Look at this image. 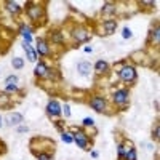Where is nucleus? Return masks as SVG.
Instances as JSON below:
<instances>
[{
	"label": "nucleus",
	"mask_w": 160,
	"mask_h": 160,
	"mask_svg": "<svg viewBox=\"0 0 160 160\" xmlns=\"http://www.w3.org/2000/svg\"><path fill=\"white\" fill-rule=\"evenodd\" d=\"M118 75L123 82H135L136 80V71L133 66H125V68H122L118 71Z\"/></svg>",
	"instance_id": "obj_1"
},
{
	"label": "nucleus",
	"mask_w": 160,
	"mask_h": 160,
	"mask_svg": "<svg viewBox=\"0 0 160 160\" xmlns=\"http://www.w3.org/2000/svg\"><path fill=\"white\" fill-rule=\"evenodd\" d=\"M72 133H74V141L77 142L78 148L88 149V136L85 135V133L82 130H78V128H72Z\"/></svg>",
	"instance_id": "obj_2"
},
{
	"label": "nucleus",
	"mask_w": 160,
	"mask_h": 160,
	"mask_svg": "<svg viewBox=\"0 0 160 160\" xmlns=\"http://www.w3.org/2000/svg\"><path fill=\"white\" fill-rule=\"evenodd\" d=\"M90 106L93 109H95L96 112H102L104 109H106V101H104V98H101V96H95L91 101H90Z\"/></svg>",
	"instance_id": "obj_3"
},
{
	"label": "nucleus",
	"mask_w": 160,
	"mask_h": 160,
	"mask_svg": "<svg viewBox=\"0 0 160 160\" xmlns=\"http://www.w3.org/2000/svg\"><path fill=\"white\" fill-rule=\"evenodd\" d=\"M47 112L50 114V115H53V117H58L59 114H61V106H59V102L58 101H50L48 102V106H47Z\"/></svg>",
	"instance_id": "obj_4"
},
{
	"label": "nucleus",
	"mask_w": 160,
	"mask_h": 160,
	"mask_svg": "<svg viewBox=\"0 0 160 160\" xmlns=\"http://www.w3.org/2000/svg\"><path fill=\"white\" fill-rule=\"evenodd\" d=\"M128 101V91L127 90H117L114 93V102L115 104H125Z\"/></svg>",
	"instance_id": "obj_5"
},
{
	"label": "nucleus",
	"mask_w": 160,
	"mask_h": 160,
	"mask_svg": "<svg viewBox=\"0 0 160 160\" xmlns=\"http://www.w3.org/2000/svg\"><path fill=\"white\" fill-rule=\"evenodd\" d=\"M28 15L31 16V19H38V16L42 15V8L37 7V5H32L28 8Z\"/></svg>",
	"instance_id": "obj_6"
},
{
	"label": "nucleus",
	"mask_w": 160,
	"mask_h": 160,
	"mask_svg": "<svg viewBox=\"0 0 160 160\" xmlns=\"http://www.w3.org/2000/svg\"><path fill=\"white\" fill-rule=\"evenodd\" d=\"M7 120H8V125H19L22 122V115L18 114V112H15V114H10L7 117Z\"/></svg>",
	"instance_id": "obj_7"
},
{
	"label": "nucleus",
	"mask_w": 160,
	"mask_h": 160,
	"mask_svg": "<svg viewBox=\"0 0 160 160\" xmlns=\"http://www.w3.org/2000/svg\"><path fill=\"white\" fill-rule=\"evenodd\" d=\"M34 72H35V75H37V77H43V75H47V72H48L47 64H45V62H38V64L35 66Z\"/></svg>",
	"instance_id": "obj_8"
},
{
	"label": "nucleus",
	"mask_w": 160,
	"mask_h": 160,
	"mask_svg": "<svg viewBox=\"0 0 160 160\" xmlns=\"http://www.w3.org/2000/svg\"><path fill=\"white\" fill-rule=\"evenodd\" d=\"M104 31H106V34H112V32H115V28H117V22L114 21V19H108V21H104Z\"/></svg>",
	"instance_id": "obj_9"
},
{
	"label": "nucleus",
	"mask_w": 160,
	"mask_h": 160,
	"mask_svg": "<svg viewBox=\"0 0 160 160\" xmlns=\"http://www.w3.org/2000/svg\"><path fill=\"white\" fill-rule=\"evenodd\" d=\"M74 38L77 40V42H85V40L88 38V32L83 31V29H78L74 32Z\"/></svg>",
	"instance_id": "obj_10"
},
{
	"label": "nucleus",
	"mask_w": 160,
	"mask_h": 160,
	"mask_svg": "<svg viewBox=\"0 0 160 160\" xmlns=\"http://www.w3.org/2000/svg\"><path fill=\"white\" fill-rule=\"evenodd\" d=\"M90 69H91L90 62H80L77 66V71H80V74H82V75H88L90 74Z\"/></svg>",
	"instance_id": "obj_11"
},
{
	"label": "nucleus",
	"mask_w": 160,
	"mask_h": 160,
	"mask_svg": "<svg viewBox=\"0 0 160 160\" xmlns=\"http://www.w3.org/2000/svg\"><path fill=\"white\" fill-rule=\"evenodd\" d=\"M37 51L40 53V55H48V53H50L48 45L43 42V40H38V43H37Z\"/></svg>",
	"instance_id": "obj_12"
},
{
	"label": "nucleus",
	"mask_w": 160,
	"mask_h": 160,
	"mask_svg": "<svg viewBox=\"0 0 160 160\" xmlns=\"http://www.w3.org/2000/svg\"><path fill=\"white\" fill-rule=\"evenodd\" d=\"M24 50H26V53H28V59L34 62V61L37 59V55H35V51L31 48V45H29V43H26V45H24Z\"/></svg>",
	"instance_id": "obj_13"
},
{
	"label": "nucleus",
	"mask_w": 160,
	"mask_h": 160,
	"mask_svg": "<svg viewBox=\"0 0 160 160\" xmlns=\"http://www.w3.org/2000/svg\"><path fill=\"white\" fill-rule=\"evenodd\" d=\"M7 8H8V11L10 13H13V15H18V13H19V5L18 3H15V2H8L7 3Z\"/></svg>",
	"instance_id": "obj_14"
},
{
	"label": "nucleus",
	"mask_w": 160,
	"mask_h": 160,
	"mask_svg": "<svg viewBox=\"0 0 160 160\" xmlns=\"http://www.w3.org/2000/svg\"><path fill=\"white\" fill-rule=\"evenodd\" d=\"M123 160H136V149L135 148L127 149V154H125Z\"/></svg>",
	"instance_id": "obj_15"
},
{
	"label": "nucleus",
	"mask_w": 160,
	"mask_h": 160,
	"mask_svg": "<svg viewBox=\"0 0 160 160\" xmlns=\"http://www.w3.org/2000/svg\"><path fill=\"white\" fill-rule=\"evenodd\" d=\"M95 69H96V72L108 71V62H106V61H98V62L95 64Z\"/></svg>",
	"instance_id": "obj_16"
},
{
	"label": "nucleus",
	"mask_w": 160,
	"mask_h": 160,
	"mask_svg": "<svg viewBox=\"0 0 160 160\" xmlns=\"http://www.w3.org/2000/svg\"><path fill=\"white\" fill-rule=\"evenodd\" d=\"M11 64H13V68H15V69H21L22 66H24V61L21 58H13Z\"/></svg>",
	"instance_id": "obj_17"
},
{
	"label": "nucleus",
	"mask_w": 160,
	"mask_h": 160,
	"mask_svg": "<svg viewBox=\"0 0 160 160\" xmlns=\"http://www.w3.org/2000/svg\"><path fill=\"white\" fill-rule=\"evenodd\" d=\"M8 101H10V96L7 93H0V106H5Z\"/></svg>",
	"instance_id": "obj_18"
},
{
	"label": "nucleus",
	"mask_w": 160,
	"mask_h": 160,
	"mask_svg": "<svg viewBox=\"0 0 160 160\" xmlns=\"http://www.w3.org/2000/svg\"><path fill=\"white\" fill-rule=\"evenodd\" d=\"M125 154H127V149H125V146H123V144H120V146H118V158H120V160H123Z\"/></svg>",
	"instance_id": "obj_19"
},
{
	"label": "nucleus",
	"mask_w": 160,
	"mask_h": 160,
	"mask_svg": "<svg viewBox=\"0 0 160 160\" xmlns=\"http://www.w3.org/2000/svg\"><path fill=\"white\" fill-rule=\"evenodd\" d=\"M16 82H18L16 75H8L7 77V85H16Z\"/></svg>",
	"instance_id": "obj_20"
},
{
	"label": "nucleus",
	"mask_w": 160,
	"mask_h": 160,
	"mask_svg": "<svg viewBox=\"0 0 160 160\" xmlns=\"http://www.w3.org/2000/svg\"><path fill=\"white\" fill-rule=\"evenodd\" d=\"M111 11H115V7L112 3H106L102 7V13H111Z\"/></svg>",
	"instance_id": "obj_21"
},
{
	"label": "nucleus",
	"mask_w": 160,
	"mask_h": 160,
	"mask_svg": "<svg viewBox=\"0 0 160 160\" xmlns=\"http://www.w3.org/2000/svg\"><path fill=\"white\" fill-rule=\"evenodd\" d=\"M62 141H64V142H68V144H71V142L74 141V138L69 135V133H62Z\"/></svg>",
	"instance_id": "obj_22"
},
{
	"label": "nucleus",
	"mask_w": 160,
	"mask_h": 160,
	"mask_svg": "<svg viewBox=\"0 0 160 160\" xmlns=\"http://www.w3.org/2000/svg\"><path fill=\"white\" fill-rule=\"evenodd\" d=\"M152 40H154L155 43H158V28H155L152 31Z\"/></svg>",
	"instance_id": "obj_23"
},
{
	"label": "nucleus",
	"mask_w": 160,
	"mask_h": 160,
	"mask_svg": "<svg viewBox=\"0 0 160 160\" xmlns=\"http://www.w3.org/2000/svg\"><path fill=\"white\" fill-rule=\"evenodd\" d=\"M83 125H85V127H91V125H93V118H91V117L83 118Z\"/></svg>",
	"instance_id": "obj_24"
},
{
	"label": "nucleus",
	"mask_w": 160,
	"mask_h": 160,
	"mask_svg": "<svg viewBox=\"0 0 160 160\" xmlns=\"http://www.w3.org/2000/svg\"><path fill=\"white\" fill-rule=\"evenodd\" d=\"M38 160H51L50 154H38Z\"/></svg>",
	"instance_id": "obj_25"
},
{
	"label": "nucleus",
	"mask_w": 160,
	"mask_h": 160,
	"mask_svg": "<svg viewBox=\"0 0 160 160\" xmlns=\"http://www.w3.org/2000/svg\"><path fill=\"white\" fill-rule=\"evenodd\" d=\"M122 35H123V38H130V37H131V31H130L128 28H125V29H123V34H122Z\"/></svg>",
	"instance_id": "obj_26"
},
{
	"label": "nucleus",
	"mask_w": 160,
	"mask_h": 160,
	"mask_svg": "<svg viewBox=\"0 0 160 160\" xmlns=\"http://www.w3.org/2000/svg\"><path fill=\"white\" fill-rule=\"evenodd\" d=\"M158 131H160V128H158V125H157V127H155V130H154V133H152L154 139H158Z\"/></svg>",
	"instance_id": "obj_27"
},
{
	"label": "nucleus",
	"mask_w": 160,
	"mask_h": 160,
	"mask_svg": "<svg viewBox=\"0 0 160 160\" xmlns=\"http://www.w3.org/2000/svg\"><path fill=\"white\" fill-rule=\"evenodd\" d=\"M64 115H66V117L71 115V111H69V106H68V104H64Z\"/></svg>",
	"instance_id": "obj_28"
},
{
	"label": "nucleus",
	"mask_w": 160,
	"mask_h": 160,
	"mask_svg": "<svg viewBox=\"0 0 160 160\" xmlns=\"http://www.w3.org/2000/svg\"><path fill=\"white\" fill-rule=\"evenodd\" d=\"M24 38H26V43H31V40H32V35L31 34H22Z\"/></svg>",
	"instance_id": "obj_29"
},
{
	"label": "nucleus",
	"mask_w": 160,
	"mask_h": 160,
	"mask_svg": "<svg viewBox=\"0 0 160 160\" xmlns=\"http://www.w3.org/2000/svg\"><path fill=\"white\" fill-rule=\"evenodd\" d=\"M7 90H8V91H16L18 87H16V85H7Z\"/></svg>",
	"instance_id": "obj_30"
},
{
	"label": "nucleus",
	"mask_w": 160,
	"mask_h": 160,
	"mask_svg": "<svg viewBox=\"0 0 160 160\" xmlns=\"http://www.w3.org/2000/svg\"><path fill=\"white\" fill-rule=\"evenodd\" d=\"M91 157H95V158H96V157H98V152H96V151H93V152H91Z\"/></svg>",
	"instance_id": "obj_31"
},
{
	"label": "nucleus",
	"mask_w": 160,
	"mask_h": 160,
	"mask_svg": "<svg viewBox=\"0 0 160 160\" xmlns=\"http://www.w3.org/2000/svg\"><path fill=\"white\" fill-rule=\"evenodd\" d=\"M2 125H3V123H2V117H0V128H2Z\"/></svg>",
	"instance_id": "obj_32"
}]
</instances>
